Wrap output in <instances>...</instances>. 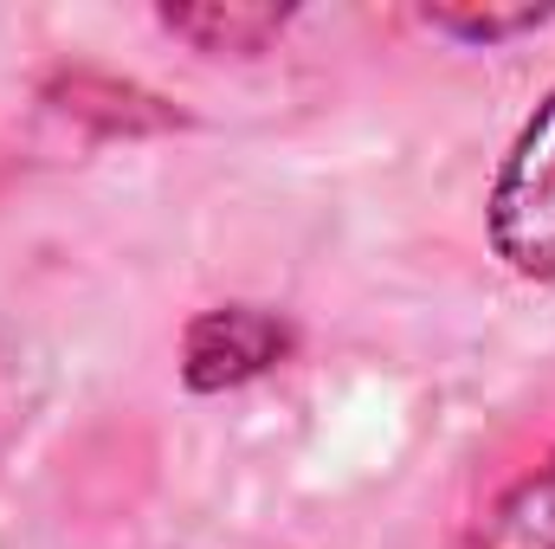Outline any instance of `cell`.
<instances>
[{
	"label": "cell",
	"mask_w": 555,
	"mask_h": 549,
	"mask_svg": "<svg viewBox=\"0 0 555 549\" xmlns=\"http://www.w3.org/2000/svg\"><path fill=\"white\" fill-rule=\"evenodd\" d=\"M485 240L504 272L524 284H555V85L517 124L491 194H485Z\"/></svg>",
	"instance_id": "6da1fadb"
},
{
	"label": "cell",
	"mask_w": 555,
	"mask_h": 549,
	"mask_svg": "<svg viewBox=\"0 0 555 549\" xmlns=\"http://www.w3.org/2000/svg\"><path fill=\"white\" fill-rule=\"evenodd\" d=\"M297 356V323L266 304H214L181 330V388L188 395H233L266 382Z\"/></svg>",
	"instance_id": "7a4b0ae2"
},
{
	"label": "cell",
	"mask_w": 555,
	"mask_h": 549,
	"mask_svg": "<svg viewBox=\"0 0 555 549\" xmlns=\"http://www.w3.org/2000/svg\"><path fill=\"white\" fill-rule=\"evenodd\" d=\"M46 104L72 124H85L91 137H168L181 130V111L168 98H155L137 78H117V72H91V65H72V72H52L46 78Z\"/></svg>",
	"instance_id": "3957f363"
},
{
	"label": "cell",
	"mask_w": 555,
	"mask_h": 549,
	"mask_svg": "<svg viewBox=\"0 0 555 549\" xmlns=\"http://www.w3.org/2000/svg\"><path fill=\"white\" fill-rule=\"evenodd\" d=\"M297 7H266V0H194V7H155V26L175 33L181 46L207 59H259L291 33Z\"/></svg>",
	"instance_id": "277c9868"
},
{
	"label": "cell",
	"mask_w": 555,
	"mask_h": 549,
	"mask_svg": "<svg viewBox=\"0 0 555 549\" xmlns=\"http://www.w3.org/2000/svg\"><path fill=\"white\" fill-rule=\"evenodd\" d=\"M452 549H555V446L517 472L465 531Z\"/></svg>",
	"instance_id": "5b68a950"
},
{
	"label": "cell",
	"mask_w": 555,
	"mask_h": 549,
	"mask_svg": "<svg viewBox=\"0 0 555 549\" xmlns=\"http://www.w3.org/2000/svg\"><path fill=\"white\" fill-rule=\"evenodd\" d=\"M420 26L439 33V39H452V46L498 52V46L524 39V33L555 26V7H530V0H517V7H498V0H426L420 7Z\"/></svg>",
	"instance_id": "8992f818"
}]
</instances>
